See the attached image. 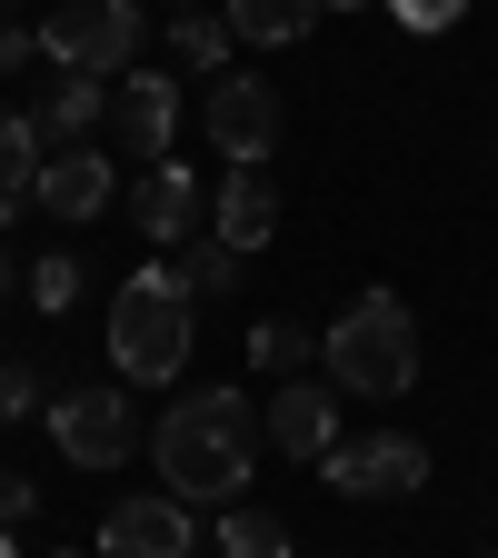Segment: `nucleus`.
<instances>
[{"label":"nucleus","mask_w":498,"mask_h":558,"mask_svg":"<svg viewBox=\"0 0 498 558\" xmlns=\"http://www.w3.org/2000/svg\"><path fill=\"white\" fill-rule=\"evenodd\" d=\"M209 240L240 250V259L279 240V190H269V170H230L220 180V199H209Z\"/></svg>","instance_id":"obj_13"},{"label":"nucleus","mask_w":498,"mask_h":558,"mask_svg":"<svg viewBox=\"0 0 498 558\" xmlns=\"http://www.w3.org/2000/svg\"><path fill=\"white\" fill-rule=\"evenodd\" d=\"M478 558H498V548H478Z\"/></svg>","instance_id":"obj_31"},{"label":"nucleus","mask_w":498,"mask_h":558,"mask_svg":"<svg viewBox=\"0 0 498 558\" xmlns=\"http://www.w3.org/2000/svg\"><path fill=\"white\" fill-rule=\"evenodd\" d=\"M31 509H40V488H31V478H21V469H0V529H21V519H31Z\"/></svg>","instance_id":"obj_24"},{"label":"nucleus","mask_w":498,"mask_h":558,"mask_svg":"<svg viewBox=\"0 0 498 558\" xmlns=\"http://www.w3.org/2000/svg\"><path fill=\"white\" fill-rule=\"evenodd\" d=\"M139 40H150V11H139V0H60L40 21V60L70 70V81H120L139 60Z\"/></svg>","instance_id":"obj_4"},{"label":"nucleus","mask_w":498,"mask_h":558,"mask_svg":"<svg viewBox=\"0 0 498 558\" xmlns=\"http://www.w3.org/2000/svg\"><path fill=\"white\" fill-rule=\"evenodd\" d=\"M220 21L250 40V50H290L319 31V0H220Z\"/></svg>","instance_id":"obj_16"},{"label":"nucleus","mask_w":498,"mask_h":558,"mask_svg":"<svg viewBox=\"0 0 498 558\" xmlns=\"http://www.w3.org/2000/svg\"><path fill=\"white\" fill-rule=\"evenodd\" d=\"M40 160H50V140L31 110H0V220H21V199L40 190Z\"/></svg>","instance_id":"obj_15"},{"label":"nucleus","mask_w":498,"mask_h":558,"mask_svg":"<svg viewBox=\"0 0 498 558\" xmlns=\"http://www.w3.org/2000/svg\"><path fill=\"white\" fill-rule=\"evenodd\" d=\"M110 199H120V170L100 160V140H81V150H50V160H40V190H31V209H50L60 230L100 220Z\"/></svg>","instance_id":"obj_10"},{"label":"nucleus","mask_w":498,"mask_h":558,"mask_svg":"<svg viewBox=\"0 0 498 558\" xmlns=\"http://www.w3.org/2000/svg\"><path fill=\"white\" fill-rule=\"evenodd\" d=\"M31 300H40V310H70V300H81V259H70V250L31 259Z\"/></svg>","instance_id":"obj_21"},{"label":"nucleus","mask_w":498,"mask_h":558,"mask_svg":"<svg viewBox=\"0 0 498 558\" xmlns=\"http://www.w3.org/2000/svg\"><path fill=\"white\" fill-rule=\"evenodd\" d=\"M269 449L319 469V459L339 449V389H329V379H279V389H269Z\"/></svg>","instance_id":"obj_11"},{"label":"nucleus","mask_w":498,"mask_h":558,"mask_svg":"<svg viewBox=\"0 0 498 558\" xmlns=\"http://www.w3.org/2000/svg\"><path fill=\"white\" fill-rule=\"evenodd\" d=\"M11 279H21V259H11V240H0V300H11Z\"/></svg>","instance_id":"obj_26"},{"label":"nucleus","mask_w":498,"mask_h":558,"mask_svg":"<svg viewBox=\"0 0 498 558\" xmlns=\"http://www.w3.org/2000/svg\"><path fill=\"white\" fill-rule=\"evenodd\" d=\"M319 478L339 488V499H399V488H429V449H418L409 429H369V439H339L319 459Z\"/></svg>","instance_id":"obj_7"},{"label":"nucleus","mask_w":498,"mask_h":558,"mask_svg":"<svg viewBox=\"0 0 498 558\" xmlns=\"http://www.w3.org/2000/svg\"><path fill=\"white\" fill-rule=\"evenodd\" d=\"M220 558H290V529L240 499V509H220Z\"/></svg>","instance_id":"obj_19"},{"label":"nucleus","mask_w":498,"mask_h":558,"mask_svg":"<svg viewBox=\"0 0 498 558\" xmlns=\"http://www.w3.org/2000/svg\"><path fill=\"white\" fill-rule=\"evenodd\" d=\"M250 360H259L269 379H300V369L319 360V339H309L300 319H250Z\"/></svg>","instance_id":"obj_18"},{"label":"nucleus","mask_w":498,"mask_h":558,"mask_svg":"<svg viewBox=\"0 0 498 558\" xmlns=\"http://www.w3.org/2000/svg\"><path fill=\"white\" fill-rule=\"evenodd\" d=\"M31 409H40V369L0 360V418H31Z\"/></svg>","instance_id":"obj_22"},{"label":"nucleus","mask_w":498,"mask_h":558,"mask_svg":"<svg viewBox=\"0 0 498 558\" xmlns=\"http://www.w3.org/2000/svg\"><path fill=\"white\" fill-rule=\"evenodd\" d=\"M199 209H209L199 170H190V160H160L150 180H139V199H130V220H139V240H160V250H180V240H199Z\"/></svg>","instance_id":"obj_12"},{"label":"nucleus","mask_w":498,"mask_h":558,"mask_svg":"<svg viewBox=\"0 0 498 558\" xmlns=\"http://www.w3.org/2000/svg\"><path fill=\"white\" fill-rule=\"evenodd\" d=\"M21 60H40V31H11V21H0V70H21Z\"/></svg>","instance_id":"obj_25"},{"label":"nucleus","mask_w":498,"mask_h":558,"mask_svg":"<svg viewBox=\"0 0 498 558\" xmlns=\"http://www.w3.org/2000/svg\"><path fill=\"white\" fill-rule=\"evenodd\" d=\"M230 50H240V31L220 11H180L170 21V60H190V70H230Z\"/></svg>","instance_id":"obj_17"},{"label":"nucleus","mask_w":498,"mask_h":558,"mask_svg":"<svg viewBox=\"0 0 498 558\" xmlns=\"http://www.w3.org/2000/svg\"><path fill=\"white\" fill-rule=\"evenodd\" d=\"M250 429H259V409L240 389H190V399H170V418L150 429V459L170 478V499H190V509H240V488H250Z\"/></svg>","instance_id":"obj_1"},{"label":"nucleus","mask_w":498,"mask_h":558,"mask_svg":"<svg viewBox=\"0 0 498 558\" xmlns=\"http://www.w3.org/2000/svg\"><path fill=\"white\" fill-rule=\"evenodd\" d=\"M50 558H81V548H50Z\"/></svg>","instance_id":"obj_29"},{"label":"nucleus","mask_w":498,"mask_h":558,"mask_svg":"<svg viewBox=\"0 0 498 558\" xmlns=\"http://www.w3.org/2000/svg\"><path fill=\"white\" fill-rule=\"evenodd\" d=\"M170 269L190 279V300H230V290H240V250H220V240H180Z\"/></svg>","instance_id":"obj_20"},{"label":"nucleus","mask_w":498,"mask_h":558,"mask_svg":"<svg viewBox=\"0 0 498 558\" xmlns=\"http://www.w3.org/2000/svg\"><path fill=\"white\" fill-rule=\"evenodd\" d=\"M0 558H21V538H11V529H0Z\"/></svg>","instance_id":"obj_27"},{"label":"nucleus","mask_w":498,"mask_h":558,"mask_svg":"<svg viewBox=\"0 0 498 558\" xmlns=\"http://www.w3.org/2000/svg\"><path fill=\"white\" fill-rule=\"evenodd\" d=\"M100 558H199V509L170 488H130L100 519Z\"/></svg>","instance_id":"obj_6"},{"label":"nucleus","mask_w":498,"mask_h":558,"mask_svg":"<svg viewBox=\"0 0 498 558\" xmlns=\"http://www.w3.org/2000/svg\"><path fill=\"white\" fill-rule=\"evenodd\" d=\"M31 120H40V140H50V150H81V140L110 120V81H70V70H60V81H50V100H40Z\"/></svg>","instance_id":"obj_14"},{"label":"nucleus","mask_w":498,"mask_h":558,"mask_svg":"<svg viewBox=\"0 0 498 558\" xmlns=\"http://www.w3.org/2000/svg\"><path fill=\"white\" fill-rule=\"evenodd\" d=\"M199 130L220 140L230 170H269V150H279V90H269V81H209Z\"/></svg>","instance_id":"obj_8"},{"label":"nucleus","mask_w":498,"mask_h":558,"mask_svg":"<svg viewBox=\"0 0 498 558\" xmlns=\"http://www.w3.org/2000/svg\"><path fill=\"white\" fill-rule=\"evenodd\" d=\"M389 11H399V31H459L469 0H389Z\"/></svg>","instance_id":"obj_23"},{"label":"nucleus","mask_w":498,"mask_h":558,"mask_svg":"<svg viewBox=\"0 0 498 558\" xmlns=\"http://www.w3.org/2000/svg\"><path fill=\"white\" fill-rule=\"evenodd\" d=\"M180 11H199V0H180Z\"/></svg>","instance_id":"obj_30"},{"label":"nucleus","mask_w":498,"mask_h":558,"mask_svg":"<svg viewBox=\"0 0 498 558\" xmlns=\"http://www.w3.org/2000/svg\"><path fill=\"white\" fill-rule=\"evenodd\" d=\"M319 369L349 399H409L418 389V319H409V300L399 290H360L319 329Z\"/></svg>","instance_id":"obj_3"},{"label":"nucleus","mask_w":498,"mask_h":558,"mask_svg":"<svg viewBox=\"0 0 498 558\" xmlns=\"http://www.w3.org/2000/svg\"><path fill=\"white\" fill-rule=\"evenodd\" d=\"M170 140H180V81H170V70H120V90H110V150L160 170Z\"/></svg>","instance_id":"obj_9"},{"label":"nucleus","mask_w":498,"mask_h":558,"mask_svg":"<svg viewBox=\"0 0 498 558\" xmlns=\"http://www.w3.org/2000/svg\"><path fill=\"white\" fill-rule=\"evenodd\" d=\"M319 11H360V0H319Z\"/></svg>","instance_id":"obj_28"},{"label":"nucleus","mask_w":498,"mask_h":558,"mask_svg":"<svg viewBox=\"0 0 498 558\" xmlns=\"http://www.w3.org/2000/svg\"><path fill=\"white\" fill-rule=\"evenodd\" d=\"M190 339H199L190 279H180L170 259L130 269L120 290H110V369H120V389H170V379L190 369Z\"/></svg>","instance_id":"obj_2"},{"label":"nucleus","mask_w":498,"mask_h":558,"mask_svg":"<svg viewBox=\"0 0 498 558\" xmlns=\"http://www.w3.org/2000/svg\"><path fill=\"white\" fill-rule=\"evenodd\" d=\"M50 439H60L70 469H100L110 478L139 449V409H130V389H70V399H50Z\"/></svg>","instance_id":"obj_5"}]
</instances>
